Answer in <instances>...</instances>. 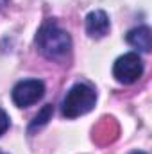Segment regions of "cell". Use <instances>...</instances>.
Segmentation results:
<instances>
[{
	"mask_svg": "<svg viewBox=\"0 0 152 154\" xmlns=\"http://www.w3.org/2000/svg\"><path fill=\"white\" fill-rule=\"evenodd\" d=\"M36 45L45 57L61 61L70 54L72 39H70V34L63 31L56 22L47 20L36 34Z\"/></svg>",
	"mask_w": 152,
	"mask_h": 154,
	"instance_id": "cell-1",
	"label": "cell"
},
{
	"mask_svg": "<svg viewBox=\"0 0 152 154\" xmlns=\"http://www.w3.org/2000/svg\"><path fill=\"white\" fill-rule=\"evenodd\" d=\"M95 102H97L95 90L84 82H77L66 91V95L61 102V113L66 118H77L81 115L90 113L93 109Z\"/></svg>",
	"mask_w": 152,
	"mask_h": 154,
	"instance_id": "cell-2",
	"label": "cell"
},
{
	"mask_svg": "<svg viewBox=\"0 0 152 154\" xmlns=\"http://www.w3.org/2000/svg\"><path fill=\"white\" fill-rule=\"evenodd\" d=\"M143 74V61L136 52L120 56L113 65V75L122 84H132Z\"/></svg>",
	"mask_w": 152,
	"mask_h": 154,
	"instance_id": "cell-3",
	"label": "cell"
},
{
	"mask_svg": "<svg viewBox=\"0 0 152 154\" xmlns=\"http://www.w3.org/2000/svg\"><path fill=\"white\" fill-rule=\"evenodd\" d=\"M45 95V84L39 79H25L20 81L13 88V102L18 108H27L36 104Z\"/></svg>",
	"mask_w": 152,
	"mask_h": 154,
	"instance_id": "cell-4",
	"label": "cell"
},
{
	"mask_svg": "<svg viewBox=\"0 0 152 154\" xmlns=\"http://www.w3.org/2000/svg\"><path fill=\"white\" fill-rule=\"evenodd\" d=\"M109 31V18L104 11H91L86 16V32L91 38H104Z\"/></svg>",
	"mask_w": 152,
	"mask_h": 154,
	"instance_id": "cell-5",
	"label": "cell"
},
{
	"mask_svg": "<svg viewBox=\"0 0 152 154\" xmlns=\"http://www.w3.org/2000/svg\"><path fill=\"white\" fill-rule=\"evenodd\" d=\"M127 43L141 52H150L152 48V38H150V29L147 25L134 27L127 32Z\"/></svg>",
	"mask_w": 152,
	"mask_h": 154,
	"instance_id": "cell-6",
	"label": "cell"
},
{
	"mask_svg": "<svg viewBox=\"0 0 152 154\" xmlns=\"http://www.w3.org/2000/svg\"><path fill=\"white\" fill-rule=\"evenodd\" d=\"M52 113H54V108H52V104H47V106H45V108H43V109L38 113V115L34 116V120L31 122V125H29V131L32 133V131L39 129L41 125H45V124L50 120Z\"/></svg>",
	"mask_w": 152,
	"mask_h": 154,
	"instance_id": "cell-7",
	"label": "cell"
},
{
	"mask_svg": "<svg viewBox=\"0 0 152 154\" xmlns=\"http://www.w3.org/2000/svg\"><path fill=\"white\" fill-rule=\"evenodd\" d=\"M7 127H9V116L4 109H0V136L7 131Z\"/></svg>",
	"mask_w": 152,
	"mask_h": 154,
	"instance_id": "cell-8",
	"label": "cell"
},
{
	"mask_svg": "<svg viewBox=\"0 0 152 154\" xmlns=\"http://www.w3.org/2000/svg\"><path fill=\"white\" fill-rule=\"evenodd\" d=\"M7 2H9V0H0V9H2V7H4V5L7 4Z\"/></svg>",
	"mask_w": 152,
	"mask_h": 154,
	"instance_id": "cell-9",
	"label": "cell"
},
{
	"mask_svg": "<svg viewBox=\"0 0 152 154\" xmlns=\"http://www.w3.org/2000/svg\"><path fill=\"white\" fill-rule=\"evenodd\" d=\"M131 154H147V152H141V151H134V152H131Z\"/></svg>",
	"mask_w": 152,
	"mask_h": 154,
	"instance_id": "cell-10",
	"label": "cell"
},
{
	"mask_svg": "<svg viewBox=\"0 0 152 154\" xmlns=\"http://www.w3.org/2000/svg\"><path fill=\"white\" fill-rule=\"evenodd\" d=\"M0 154H5V152H2V151H0Z\"/></svg>",
	"mask_w": 152,
	"mask_h": 154,
	"instance_id": "cell-11",
	"label": "cell"
}]
</instances>
